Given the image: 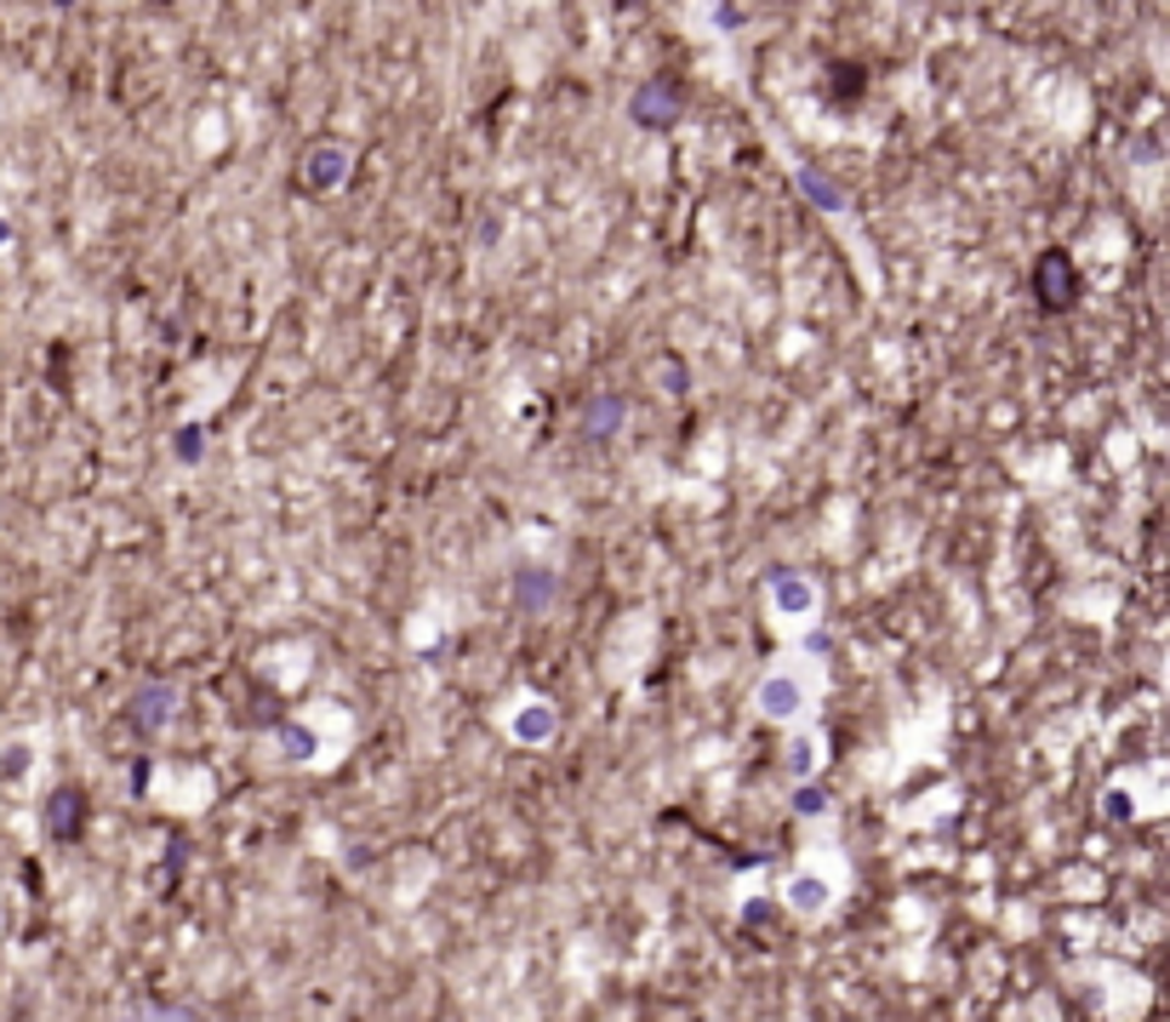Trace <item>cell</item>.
Listing matches in <instances>:
<instances>
[{
  "mask_svg": "<svg viewBox=\"0 0 1170 1022\" xmlns=\"http://www.w3.org/2000/svg\"><path fill=\"white\" fill-rule=\"evenodd\" d=\"M172 714H177V686L149 680V686H138V691H132V703H126V726L143 732V737H155Z\"/></svg>",
  "mask_w": 1170,
  "mask_h": 1022,
  "instance_id": "6da1fadb",
  "label": "cell"
},
{
  "mask_svg": "<svg viewBox=\"0 0 1170 1022\" xmlns=\"http://www.w3.org/2000/svg\"><path fill=\"white\" fill-rule=\"evenodd\" d=\"M1033 292H1039V304L1045 309H1067L1079 297V274H1074V263H1067V252H1045L1033 263Z\"/></svg>",
  "mask_w": 1170,
  "mask_h": 1022,
  "instance_id": "7a4b0ae2",
  "label": "cell"
},
{
  "mask_svg": "<svg viewBox=\"0 0 1170 1022\" xmlns=\"http://www.w3.org/2000/svg\"><path fill=\"white\" fill-rule=\"evenodd\" d=\"M81 829H86V794L81 788H58L52 800H46V834H52L58 845H69V840H81Z\"/></svg>",
  "mask_w": 1170,
  "mask_h": 1022,
  "instance_id": "3957f363",
  "label": "cell"
},
{
  "mask_svg": "<svg viewBox=\"0 0 1170 1022\" xmlns=\"http://www.w3.org/2000/svg\"><path fill=\"white\" fill-rule=\"evenodd\" d=\"M348 178V148L343 143H315L303 155V183L309 189H338Z\"/></svg>",
  "mask_w": 1170,
  "mask_h": 1022,
  "instance_id": "277c9868",
  "label": "cell"
},
{
  "mask_svg": "<svg viewBox=\"0 0 1170 1022\" xmlns=\"http://www.w3.org/2000/svg\"><path fill=\"white\" fill-rule=\"evenodd\" d=\"M674 115H679V92L669 81H651V86L634 92V120H640V127H669Z\"/></svg>",
  "mask_w": 1170,
  "mask_h": 1022,
  "instance_id": "5b68a950",
  "label": "cell"
},
{
  "mask_svg": "<svg viewBox=\"0 0 1170 1022\" xmlns=\"http://www.w3.org/2000/svg\"><path fill=\"white\" fill-rule=\"evenodd\" d=\"M623 417H628L623 394H594V401L582 406V423H577V429L589 435V440H612V435L623 429Z\"/></svg>",
  "mask_w": 1170,
  "mask_h": 1022,
  "instance_id": "8992f818",
  "label": "cell"
},
{
  "mask_svg": "<svg viewBox=\"0 0 1170 1022\" xmlns=\"http://www.w3.org/2000/svg\"><path fill=\"white\" fill-rule=\"evenodd\" d=\"M554 594H559V583H554V571H543V566H525L520 578H515V606L520 611H548Z\"/></svg>",
  "mask_w": 1170,
  "mask_h": 1022,
  "instance_id": "52a82bcc",
  "label": "cell"
},
{
  "mask_svg": "<svg viewBox=\"0 0 1170 1022\" xmlns=\"http://www.w3.org/2000/svg\"><path fill=\"white\" fill-rule=\"evenodd\" d=\"M828 896H834V886L823 880V875H800V880H788V908L794 914H823L828 908Z\"/></svg>",
  "mask_w": 1170,
  "mask_h": 1022,
  "instance_id": "ba28073f",
  "label": "cell"
},
{
  "mask_svg": "<svg viewBox=\"0 0 1170 1022\" xmlns=\"http://www.w3.org/2000/svg\"><path fill=\"white\" fill-rule=\"evenodd\" d=\"M754 703H759V714H771V720H794L800 714V686L794 680H766Z\"/></svg>",
  "mask_w": 1170,
  "mask_h": 1022,
  "instance_id": "9c48e42d",
  "label": "cell"
},
{
  "mask_svg": "<svg viewBox=\"0 0 1170 1022\" xmlns=\"http://www.w3.org/2000/svg\"><path fill=\"white\" fill-rule=\"evenodd\" d=\"M800 194L817 201L823 212H846V194H839V183H828L823 171H800Z\"/></svg>",
  "mask_w": 1170,
  "mask_h": 1022,
  "instance_id": "30bf717a",
  "label": "cell"
},
{
  "mask_svg": "<svg viewBox=\"0 0 1170 1022\" xmlns=\"http://www.w3.org/2000/svg\"><path fill=\"white\" fill-rule=\"evenodd\" d=\"M771 594H777L782 611H805V606H811V583H800L794 571H777V578H771Z\"/></svg>",
  "mask_w": 1170,
  "mask_h": 1022,
  "instance_id": "8fae6325",
  "label": "cell"
},
{
  "mask_svg": "<svg viewBox=\"0 0 1170 1022\" xmlns=\"http://www.w3.org/2000/svg\"><path fill=\"white\" fill-rule=\"evenodd\" d=\"M515 732H520L525 742H543V737L554 732V720H548V709H543V703H531V709H520V720H515Z\"/></svg>",
  "mask_w": 1170,
  "mask_h": 1022,
  "instance_id": "7c38bea8",
  "label": "cell"
},
{
  "mask_svg": "<svg viewBox=\"0 0 1170 1022\" xmlns=\"http://www.w3.org/2000/svg\"><path fill=\"white\" fill-rule=\"evenodd\" d=\"M280 742H286L292 760H309V754H315V737L303 732V726H280Z\"/></svg>",
  "mask_w": 1170,
  "mask_h": 1022,
  "instance_id": "4fadbf2b",
  "label": "cell"
},
{
  "mask_svg": "<svg viewBox=\"0 0 1170 1022\" xmlns=\"http://www.w3.org/2000/svg\"><path fill=\"white\" fill-rule=\"evenodd\" d=\"M138 1017L143 1022H194L189 1006H138Z\"/></svg>",
  "mask_w": 1170,
  "mask_h": 1022,
  "instance_id": "5bb4252c",
  "label": "cell"
},
{
  "mask_svg": "<svg viewBox=\"0 0 1170 1022\" xmlns=\"http://www.w3.org/2000/svg\"><path fill=\"white\" fill-rule=\"evenodd\" d=\"M794 811H800V817L828 811V794H823V788H800V794H794Z\"/></svg>",
  "mask_w": 1170,
  "mask_h": 1022,
  "instance_id": "9a60e30c",
  "label": "cell"
},
{
  "mask_svg": "<svg viewBox=\"0 0 1170 1022\" xmlns=\"http://www.w3.org/2000/svg\"><path fill=\"white\" fill-rule=\"evenodd\" d=\"M177 457H184V463L200 457V429H194V423H189V429H177Z\"/></svg>",
  "mask_w": 1170,
  "mask_h": 1022,
  "instance_id": "2e32d148",
  "label": "cell"
},
{
  "mask_svg": "<svg viewBox=\"0 0 1170 1022\" xmlns=\"http://www.w3.org/2000/svg\"><path fill=\"white\" fill-rule=\"evenodd\" d=\"M23 760H29V749H23V742H12V749H7V760H0V777H17V771H23Z\"/></svg>",
  "mask_w": 1170,
  "mask_h": 1022,
  "instance_id": "e0dca14e",
  "label": "cell"
},
{
  "mask_svg": "<svg viewBox=\"0 0 1170 1022\" xmlns=\"http://www.w3.org/2000/svg\"><path fill=\"white\" fill-rule=\"evenodd\" d=\"M788 765H794V771H811V742H800V749L788 754Z\"/></svg>",
  "mask_w": 1170,
  "mask_h": 1022,
  "instance_id": "ac0fdd59",
  "label": "cell"
},
{
  "mask_svg": "<svg viewBox=\"0 0 1170 1022\" xmlns=\"http://www.w3.org/2000/svg\"><path fill=\"white\" fill-rule=\"evenodd\" d=\"M120 1022H143V1017H138V1011H126V1017H120Z\"/></svg>",
  "mask_w": 1170,
  "mask_h": 1022,
  "instance_id": "d6986e66",
  "label": "cell"
},
{
  "mask_svg": "<svg viewBox=\"0 0 1170 1022\" xmlns=\"http://www.w3.org/2000/svg\"><path fill=\"white\" fill-rule=\"evenodd\" d=\"M0 240H7V223H0Z\"/></svg>",
  "mask_w": 1170,
  "mask_h": 1022,
  "instance_id": "ffe728a7",
  "label": "cell"
}]
</instances>
